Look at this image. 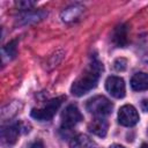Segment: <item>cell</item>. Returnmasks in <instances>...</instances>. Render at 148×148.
<instances>
[{"label": "cell", "instance_id": "16", "mask_svg": "<svg viewBox=\"0 0 148 148\" xmlns=\"http://www.w3.org/2000/svg\"><path fill=\"white\" fill-rule=\"evenodd\" d=\"M29 148H44V143H43V141H40V140H36V141H34V142L30 145Z\"/></svg>", "mask_w": 148, "mask_h": 148}, {"label": "cell", "instance_id": "10", "mask_svg": "<svg viewBox=\"0 0 148 148\" xmlns=\"http://www.w3.org/2000/svg\"><path fill=\"white\" fill-rule=\"evenodd\" d=\"M127 32H128V27L126 24L117 25L112 34L113 43L119 47H124L127 44Z\"/></svg>", "mask_w": 148, "mask_h": 148}, {"label": "cell", "instance_id": "9", "mask_svg": "<svg viewBox=\"0 0 148 148\" xmlns=\"http://www.w3.org/2000/svg\"><path fill=\"white\" fill-rule=\"evenodd\" d=\"M131 87L135 91H143L148 89V73H135L131 79Z\"/></svg>", "mask_w": 148, "mask_h": 148}, {"label": "cell", "instance_id": "1", "mask_svg": "<svg viewBox=\"0 0 148 148\" xmlns=\"http://www.w3.org/2000/svg\"><path fill=\"white\" fill-rule=\"evenodd\" d=\"M102 72H103V64L99 60L94 59L72 84L71 88L72 94L75 96H83L84 94L89 92L91 89H94L97 86Z\"/></svg>", "mask_w": 148, "mask_h": 148}, {"label": "cell", "instance_id": "7", "mask_svg": "<svg viewBox=\"0 0 148 148\" xmlns=\"http://www.w3.org/2000/svg\"><path fill=\"white\" fill-rule=\"evenodd\" d=\"M20 132H21L20 124L8 125L1 130V139L7 145H14L18 138Z\"/></svg>", "mask_w": 148, "mask_h": 148}, {"label": "cell", "instance_id": "3", "mask_svg": "<svg viewBox=\"0 0 148 148\" xmlns=\"http://www.w3.org/2000/svg\"><path fill=\"white\" fill-rule=\"evenodd\" d=\"M65 99L64 96L53 98L51 101H49L43 108L39 109H32L31 111V117L39 120V121H47L51 120L53 118V116L57 113V111L59 110L60 105L62 104V101Z\"/></svg>", "mask_w": 148, "mask_h": 148}, {"label": "cell", "instance_id": "4", "mask_svg": "<svg viewBox=\"0 0 148 148\" xmlns=\"http://www.w3.org/2000/svg\"><path fill=\"white\" fill-rule=\"evenodd\" d=\"M82 113L80 112V110L77 109L76 105L74 104H69L65 108L62 114H61V125L62 128H72L74 127L77 123H80L82 120Z\"/></svg>", "mask_w": 148, "mask_h": 148}, {"label": "cell", "instance_id": "8", "mask_svg": "<svg viewBox=\"0 0 148 148\" xmlns=\"http://www.w3.org/2000/svg\"><path fill=\"white\" fill-rule=\"evenodd\" d=\"M108 128H109V125H108V121L102 118V117H95L94 120H91L88 125V130L90 133L99 136V138H104L108 133Z\"/></svg>", "mask_w": 148, "mask_h": 148}, {"label": "cell", "instance_id": "19", "mask_svg": "<svg viewBox=\"0 0 148 148\" xmlns=\"http://www.w3.org/2000/svg\"><path fill=\"white\" fill-rule=\"evenodd\" d=\"M141 148H148V145H147V143H142Z\"/></svg>", "mask_w": 148, "mask_h": 148}, {"label": "cell", "instance_id": "2", "mask_svg": "<svg viewBox=\"0 0 148 148\" xmlns=\"http://www.w3.org/2000/svg\"><path fill=\"white\" fill-rule=\"evenodd\" d=\"M113 105L105 96H94L87 102V110L95 117H106L112 112Z\"/></svg>", "mask_w": 148, "mask_h": 148}, {"label": "cell", "instance_id": "5", "mask_svg": "<svg viewBox=\"0 0 148 148\" xmlns=\"http://www.w3.org/2000/svg\"><path fill=\"white\" fill-rule=\"evenodd\" d=\"M118 121L123 126H127V127L134 126L139 121V113L136 109L130 104L121 106L118 112Z\"/></svg>", "mask_w": 148, "mask_h": 148}, {"label": "cell", "instance_id": "17", "mask_svg": "<svg viewBox=\"0 0 148 148\" xmlns=\"http://www.w3.org/2000/svg\"><path fill=\"white\" fill-rule=\"evenodd\" d=\"M141 108H142V110L148 111V99H143L141 102Z\"/></svg>", "mask_w": 148, "mask_h": 148}, {"label": "cell", "instance_id": "11", "mask_svg": "<svg viewBox=\"0 0 148 148\" xmlns=\"http://www.w3.org/2000/svg\"><path fill=\"white\" fill-rule=\"evenodd\" d=\"M90 146H92V141L86 134H77L69 141V148H88Z\"/></svg>", "mask_w": 148, "mask_h": 148}, {"label": "cell", "instance_id": "18", "mask_svg": "<svg viewBox=\"0 0 148 148\" xmlns=\"http://www.w3.org/2000/svg\"><path fill=\"white\" fill-rule=\"evenodd\" d=\"M110 148H125V147H123V146H120V145H112Z\"/></svg>", "mask_w": 148, "mask_h": 148}, {"label": "cell", "instance_id": "14", "mask_svg": "<svg viewBox=\"0 0 148 148\" xmlns=\"http://www.w3.org/2000/svg\"><path fill=\"white\" fill-rule=\"evenodd\" d=\"M113 65H114V69H116V71L123 72V71H125L126 67H127V60H126L125 58H118V59H116V61H114Z\"/></svg>", "mask_w": 148, "mask_h": 148}, {"label": "cell", "instance_id": "13", "mask_svg": "<svg viewBox=\"0 0 148 148\" xmlns=\"http://www.w3.org/2000/svg\"><path fill=\"white\" fill-rule=\"evenodd\" d=\"M3 54L8 56L9 59L14 58L16 56V40H12L9 42L5 47H3Z\"/></svg>", "mask_w": 148, "mask_h": 148}, {"label": "cell", "instance_id": "12", "mask_svg": "<svg viewBox=\"0 0 148 148\" xmlns=\"http://www.w3.org/2000/svg\"><path fill=\"white\" fill-rule=\"evenodd\" d=\"M81 12H82V7H80V6H71V7H68L67 9H65L62 12L61 18L65 22L73 21L81 14Z\"/></svg>", "mask_w": 148, "mask_h": 148}, {"label": "cell", "instance_id": "15", "mask_svg": "<svg viewBox=\"0 0 148 148\" xmlns=\"http://www.w3.org/2000/svg\"><path fill=\"white\" fill-rule=\"evenodd\" d=\"M34 5H35V2H29V1H20V2H16V6L20 7L21 9H29Z\"/></svg>", "mask_w": 148, "mask_h": 148}, {"label": "cell", "instance_id": "6", "mask_svg": "<svg viewBox=\"0 0 148 148\" xmlns=\"http://www.w3.org/2000/svg\"><path fill=\"white\" fill-rule=\"evenodd\" d=\"M105 88L109 91V94L111 96H113L114 98H123L125 96V92H126L124 80L121 77L114 76V75H111L106 79Z\"/></svg>", "mask_w": 148, "mask_h": 148}]
</instances>
